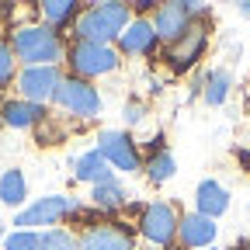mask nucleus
I'll use <instances>...</instances> for the list:
<instances>
[{"label":"nucleus","mask_w":250,"mask_h":250,"mask_svg":"<svg viewBox=\"0 0 250 250\" xmlns=\"http://www.w3.org/2000/svg\"><path fill=\"white\" fill-rule=\"evenodd\" d=\"M129 7L125 4H94L83 14H77V42H98L108 45L129 28Z\"/></svg>","instance_id":"nucleus-1"},{"label":"nucleus","mask_w":250,"mask_h":250,"mask_svg":"<svg viewBox=\"0 0 250 250\" xmlns=\"http://www.w3.org/2000/svg\"><path fill=\"white\" fill-rule=\"evenodd\" d=\"M11 52L28 66H56V59H62V39L45 24H24L11 35Z\"/></svg>","instance_id":"nucleus-2"},{"label":"nucleus","mask_w":250,"mask_h":250,"mask_svg":"<svg viewBox=\"0 0 250 250\" xmlns=\"http://www.w3.org/2000/svg\"><path fill=\"white\" fill-rule=\"evenodd\" d=\"M52 98H56L59 108H66L70 115H80V118H94V115L101 111L98 90H94L87 80H80V77H62Z\"/></svg>","instance_id":"nucleus-3"},{"label":"nucleus","mask_w":250,"mask_h":250,"mask_svg":"<svg viewBox=\"0 0 250 250\" xmlns=\"http://www.w3.org/2000/svg\"><path fill=\"white\" fill-rule=\"evenodd\" d=\"M205 42H208V24H205V21H191L184 35H181V39H174V42L164 49L167 66H170L174 73H184V70H188V66H191V62L202 56Z\"/></svg>","instance_id":"nucleus-4"},{"label":"nucleus","mask_w":250,"mask_h":250,"mask_svg":"<svg viewBox=\"0 0 250 250\" xmlns=\"http://www.w3.org/2000/svg\"><path fill=\"white\" fill-rule=\"evenodd\" d=\"M70 66L80 80L87 77H101V73H111L118 66V56L108 49V45H98V42H73L70 49Z\"/></svg>","instance_id":"nucleus-5"},{"label":"nucleus","mask_w":250,"mask_h":250,"mask_svg":"<svg viewBox=\"0 0 250 250\" xmlns=\"http://www.w3.org/2000/svg\"><path fill=\"white\" fill-rule=\"evenodd\" d=\"M177 212H174V205H167V202H153V205H146L143 208V219H139V229H143V236L153 243V247H167L174 236H177Z\"/></svg>","instance_id":"nucleus-6"},{"label":"nucleus","mask_w":250,"mask_h":250,"mask_svg":"<svg viewBox=\"0 0 250 250\" xmlns=\"http://www.w3.org/2000/svg\"><path fill=\"white\" fill-rule=\"evenodd\" d=\"M98 153L108 160V167H118V170H139V149L132 143V136L125 132H115V129H104L98 136Z\"/></svg>","instance_id":"nucleus-7"},{"label":"nucleus","mask_w":250,"mask_h":250,"mask_svg":"<svg viewBox=\"0 0 250 250\" xmlns=\"http://www.w3.org/2000/svg\"><path fill=\"white\" fill-rule=\"evenodd\" d=\"M77 208V202L73 198H66V195H49V198H39L31 208H24V212H18V219H14V226H56L62 215H70Z\"/></svg>","instance_id":"nucleus-8"},{"label":"nucleus","mask_w":250,"mask_h":250,"mask_svg":"<svg viewBox=\"0 0 250 250\" xmlns=\"http://www.w3.org/2000/svg\"><path fill=\"white\" fill-rule=\"evenodd\" d=\"M59 70L56 66H28L21 77H18V90H21V101H31L39 104L45 98H52L56 87H59Z\"/></svg>","instance_id":"nucleus-9"},{"label":"nucleus","mask_w":250,"mask_h":250,"mask_svg":"<svg viewBox=\"0 0 250 250\" xmlns=\"http://www.w3.org/2000/svg\"><path fill=\"white\" fill-rule=\"evenodd\" d=\"M188 24H191L188 4H164V7H156V14H153V31H156V39H164L167 45L184 35Z\"/></svg>","instance_id":"nucleus-10"},{"label":"nucleus","mask_w":250,"mask_h":250,"mask_svg":"<svg viewBox=\"0 0 250 250\" xmlns=\"http://www.w3.org/2000/svg\"><path fill=\"white\" fill-rule=\"evenodd\" d=\"M177 236H181L184 247L205 250V247L215 240V219H205V215L191 212V215H184L181 223H177Z\"/></svg>","instance_id":"nucleus-11"},{"label":"nucleus","mask_w":250,"mask_h":250,"mask_svg":"<svg viewBox=\"0 0 250 250\" xmlns=\"http://www.w3.org/2000/svg\"><path fill=\"white\" fill-rule=\"evenodd\" d=\"M80 250H132V236L122 226H94L83 233Z\"/></svg>","instance_id":"nucleus-12"},{"label":"nucleus","mask_w":250,"mask_h":250,"mask_svg":"<svg viewBox=\"0 0 250 250\" xmlns=\"http://www.w3.org/2000/svg\"><path fill=\"white\" fill-rule=\"evenodd\" d=\"M118 42H122V52H129V56H146V52H153V45H156L153 21L136 18V21L118 35Z\"/></svg>","instance_id":"nucleus-13"},{"label":"nucleus","mask_w":250,"mask_h":250,"mask_svg":"<svg viewBox=\"0 0 250 250\" xmlns=\"http://www.w3.org/2000/svg\"><path fill=\"white\" fill-rule=\"evenodd\" d=\"M195 205H198V215L205 219H215L229 208V191L219 181H202L198 191H195Z\"/></svg>","instance_id":"nucleus-14"},{"label":"nucleus","mask_w":250,"mask_h":250,"mask_svg":"<svg viewBox=\"0 0 250 250\" xmlns=\"http://www.w3.org/2000/svg\"><path fill=\"white\" fill-rule=\"evenodd\" d=\"M45 118V108L42 104H31V101H7L0 108V122L11 125V129H31Z\"/></svg>","instance_id":"nucleus-15"},{"label":"nucleus","mask_w":250,"mask_h":250,"mask_svg":"<svg viewBox=\"0 0 250 250\" xmlns=\"http://www.w3.org/2000/svg\"><path fill=\"white\" fill-rule=\"evenodd\" d=\"M73 174L77 181H90V184H101V181H111V167L108 160L98 153V149H90L83 156H77V164H73Z\"/></svg>","instance_id":"nucleus-16"},{"label":"nucleus","mask_w":250,"mask_h":250,"mask_svg":"<svg viewBox=\"0 0 250 250\" xmlns=\"http://www.w3.org/2000/svg\"><path fill=\"white\" fill-rule=\"evenodd\" d=\"M94 205L98 208H104V212H115L122 202H125V188L111 177V181H101V184H94Z\"/></svg>","instance_id":"nucleus-17"},{"label":"nucleus","mask_w":250,"mask_h":250,"mask_svg":"<svg viewBox=\"0 0 250 250\" xmlns=\"http://www.w3.org/2000/svg\"><path fill=\"white\" fill-rule=\"evenodd\" d=\"M77 4L73 0H49V4H42V18L52 24V28H62V24H70L77 18Z\"/></svg>","instance_id":"nucleus-18"},{"label":"nucleus","mask_w":250,"mask_h":250,"mask_svg":"<svg viewBox=\"0 0 250 250\" xmlns=\"http://www.w3.org/2000/svg\"><path fill=\"white\" fill-rule=\"evenodd\" d=\"M24 191H28L24 174L21 170H4V177H0V198H4L7 205H21L24 202Z\"/></svg>","instance_id":"nucleus-19"},{"label":"nucleus","mask_w":250,"mask_h":250,"mask_svg":"<svg viewBox=\"0 0 250 250\" xmlns=\"http://www.w3.org/2000/svg\"><path fill=\"white\" fill-rule=\"evenodd\" d=\"M174 170H177V164H174V156H170L167 149L153 153L149 160H146V174H149V181H153V184H164V181H170V177H174Z\"/></svg>","instance_id":"nucleus-20"},{"label":"nucleus","mask_w":250,"mask_h":250,"mask_svg":"<svg viewBox=\"0 0 250 250\" xmlns=\"http://www.w3.org/2000/svg\"><path fill=\"white\" fill-rule=\"evenodd\" d=\"M229 83H233V77H229L226 70H212V73L205 77V101H208V104H223L226 94H229Z\"/></svg>","instance_id":"nucleus-21"},{"label":"nucleus","mask_w":250,"mask_h":250,"mask_svg":"<svg viewBox=\"0 0 250 250\" xmlns=\"http://www.w3.org/2000/svg\"><path fill=\"white\" fill-rule=\"evenodd\" d=\"M42 250H80V243H77V236L66 233V229H49V233L42 236Z\"/></svg>","instance_id":"nucleus-22"},{"label":"nucleus","mask_w":250,"mask_h":250,"mask_svg":"<svg viewBox=\"0 0 250 250\" xmlns=\"http://www.w3.org/2000/svg\"><path fill=\"white\" fill-rule=\"evenodd\" d=\"M4 250H42V236L31 229H18L4 240Z\"/></svg>","instance_id":"nucleus-23"},{"label":"nucleus","mask_w":250,"mask_h":250,"mask_svg":"<svg viewBox=\"0 0 250 250\" xmlns=\"http://www.w3.org/2000/svg\"><path fill=\"white\" fill-rule=\"evenodd\" d=\"M11 73H14V52L7 45H0V87L11 80Z\"/></svg>","instance_id":"nucleus-24"},{"label":"nucleus","mask_w":250,"mask_h":250,"mask_svg":"<svg viewBox=\"0 0 250 250\" xmlns=\"http://www.w3.org/2000/svg\"><path fill=\"white\" fill-rule=\"evenodd\" d=\"M125 122H129V125L143 122V104H125Z\"/></svg>","instance_id":"nucleus-25"},{"label":"nucleus","mask_w":250,"mask_h":250,"mask_svg":"<svg viewBox=\"0 0 250 250\" xmlns=\"http://www.w3.org/2000/svg\"><path fill=\"white\" fill-rule=\"evenodd\" d=\"M240 160H243V164H247V167H250V153H240Z\"/></svg>","instance_id":"nucleus-26"},{"label":"nucleus","mask_w":250,"mask_h":250,"mask_svg":"<svg viewBox=\"0 0 250 250\" xmlns=\"http://www.w3.org/2000/svg\"><path fill=\"white\" fill-rule=\"evenodd\" d=\"M146 250H160V247H146Z\"/></svg>","instance_id":"nucleus-27"},{"label":"nucleus","mask_w":250,"mask_h":250,"mask_svg":"<svg viewBox=\"0 0 250 250\" xmlns=\"http://www.w3.org/2000/svg\"><path fill=\"white\" fill-rule=\"evenodd\" d=\"M240 250H247V243H243V247H240Z\"/></svg>","instance_id":"nucleus-28"},{"label":"nucleus","mask_w":250,"mask_h":250,"mask_svg":"<svg viewBox=\"0 0 250 250\" xmlns=\"http://www.w3.org/2000/svg\"><path fill=\"white\" fill-rule=\"evenodd\" d=\"M205 250H212V247H205Z\"/></svg>","instance_id":"nucleus-29"}]
</instances>
